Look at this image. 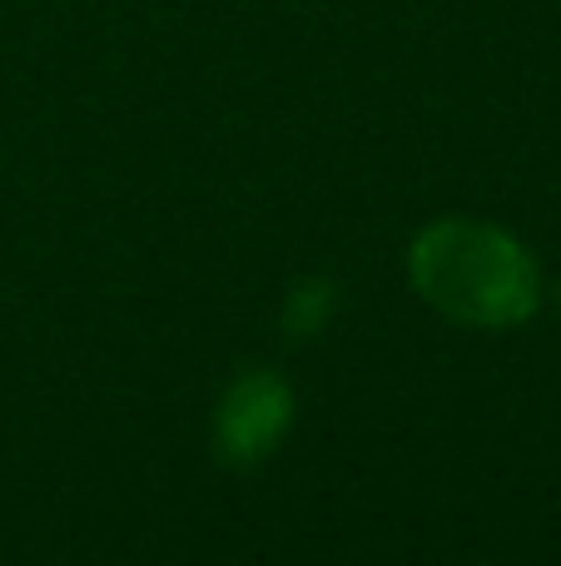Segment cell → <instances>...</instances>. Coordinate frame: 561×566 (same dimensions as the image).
Wrapping results in <instances>:
<instances>
[{"mask_svg":"<svg viewBox=\"0 0 561 566\" xmlns=\"http://www.w3.org/2000/svg\"><path fill=\"white\" fill-rule=\"evenodd\" d=\"M284 412H288V398L278 392L274 378H248L224 408V442L234 452H244V458L264 452V442L278 432Z\"/></svg>","mask_w":561,"mask_h":566,"instance_id":"obj_2","label":"cell"},{"mask_svg":"<svg viewBox=\"0 0 561 566\" xmlns=\"http://www.w3.org/2000/svg\"><path fill=\"white\" fill-rule=\"evenodd\" d=\"M413 279L443 313L487 328L527 318L537 303V279L522 249L497 229L467 219L437 224L417 239Z\"/></svg>","mask_w":561,"mask_h":566,"instance_id":"obj_1","label":"cell"}]
</instances>
